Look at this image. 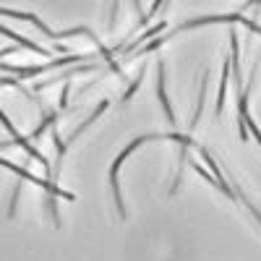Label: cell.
I'll return each mask as SVG.
<instances>
[{"label":"cell","mask_w":261,"mask_h":261,"mask_svg":"<svg viewBox=\"0 0 261 261\" xmlns=\"http://www.w3.org/2000/svg\"><path fill=\"white\" fill-rule=\"evenodd\" d=\"M151 139H162V136H154V134H146V136H139V139H134L130 141L120 154L115 157V162H113V167H110V186H113V193H115V204H118V212H120V217L125 214V209H123V199H120V188H118V170H120V165H123V160L134 151L136 146H141L144 141H151Z\"/></svg>","instance_id":"1"},{"label":"cell","mask_w":261,"mask_h":261,"mask_svg":"<svg viewBox=\"0 0 261 261\" xmlns=\"http://www.w3.org/2000/svg\"><path fill=\"white\" fill-rule=\"evenodd\" d=\"M3 167L6 170H13L16 175H21V178H27L29 183H37V186H42L47 193H53V196H63V199H73V193H68V191H60L55 183H47V180H42V178H37V175H32V172H27L24 167H16L13 162H8V160H3Z\"/></svg>","instance_id":"2"},{"label":"cell","mask_w":261,"mask_h":261,"mask_svg":"<svg viewBox=\"0 0 261 261\" xmlns=\"http://www.w3.org/2000/svg\"><path fill=\"white\" fill-rule=\"evenodd\" d=\"M3 125H6V128L11 130V134H13V141H16L18 146H24V149H27V154H32V157H34L37 162H42V165H45V170H47V172L53 170V167H50V162L45 160V154H39V151H37V149H34V146H32V144H29V141H27V139L21 136L18 130H16V128H13V123L8 120V115H3Z\"/></svg>","instance_id":"3"},{"label":"cell","mask_w":261,"mask_h":261,"mask_svg":"<svg viewBox=\"0 0 261 261\" xmlns=\"http://www.w3.org/2000/svg\"><path fill=\"white\" fill-rule=\"evenodd\" d=\"M157 94H160V102H162V110H165L167 123H175V113H172L170 99H167V89H165V65L162 63L157 65Z\"/></svg>","instance_id":"4"},{"label":"cell","mask_w":261,"mask_h":261,"mask_svg":"<svg viewBox=\"0 0 261 261\" xmlns=\"http://www.w3.org/2000/svg\"><path fill=\"white\" fill-rule=\"evenodd\" d=\"M3 16H16V18H27V21H32V24L39 29V32H45L47 37H55L58 39V32H53L45 21H39L37 16H32V13H21V11H11V8H3Z\"/></svg>","instance_id":"5"},{"label":"cell","mask_w":261,"mask_h":261,"mask_svg":"<svg viewBox=\"0 0 261 261\" xmlns=\"http://www.w3.org/2000/svg\"><path fill=\"white\" fill-rule=\"evenodd\" d=\"M199 154H201V157H204V162H206V165L212 167V172H214V178H217V183H220V191H225L227 196H232V191H230V186L225 183V175H222V170H220V167H217V162L212 160V154H209V151H206L204 146H199Z\"/></svg>","instance_id":"6"},{"label":"cell","mask_w":261,"mask_h":261,"mask_svg":"<svg viewBox=\"0 0 261 261\" xmlns=\"http://www.w3.org/2000/svg\"><path fill=\"white\" fill-rule=\"evenodd\" d=\"M227 84H230V60L222 65V84H220V97H217V115L225 110V94H227Z\"/></svg>","instance_id":"7"},{"label":"cell","mask_w":261,"mask_h":261,"mask_svg":"<svg viewBox=\"0 0 261 261\" xmlns=\"http://www.w3.org/2000/svg\"><path fill=\"white\" fill-rule=\"evenodd\" d=\"M3 34H6V37H11V39H16L18 45H24V47L34 50L37 55H47V50H45V47H39V45H34V42H29L24 34H16V32H11V29H6V27H3Z\"/></svg>","instance_id":"8"},{"label":"cell","mask_w":261,"mask_h":261,"mask_svg":"<svg viewBox=\"0 0 261 261\" xmlns=\"http://www.w3.org/2000/svg\"><path fill=\"white\" fill-rule=\"evenodd\" d=\"M102 110H107V99H102V102H99V107H94V113H92L89 118H86V120H84V123H81V125H79V128L73 130V134H71V141H73V139H76V136L81 134V130H84L86 125H92V123H94V120L99 118V113H102Z\"/></svg>","instance_id":"9"},{"label":"cell","mask_w":261,"mask_h":261,"mask_svg":"<svg viewBox=\"0 0 261 261\" xmlns=\"http://www.w3.org/2000/svg\"><path fill=\"white\" fill-rule=\"evenodd\" d=\"M162 29H165V21H162V24H157V27H151V29H146V32H144V34H141V37H139V39L134 42V45H130V47H125V55H130V53H134V50H136V47L141 45V42H146L149 37H154V34H160Z\"/></svg>","instance_id":"10"},{"label":"cell","mask_w":261,"mask_h":261,"mask_svg":"<svg viewBox=\"0 0 261 261\" xmlns=\"http://www.w3.org/2000/svg\"><path fill=\"white\" fill-rule=\"evenodd\" d=\"M204 97H206V71H204V81H201V89H199V105H196V113H193V120H191V128L199 123L201 118V107H204Z\"/></svg>","instance_id":"11"},{"label":"cell","mask_w":261,"mask_h":261,"mask_svg":"<svg viewBox=\"0 0 261 261\" xmlns=\"http://www.w3.org/2000/svg\"><path fill=\"white\" fill-rule=\"evenodd\" d=\"M55 120H58V113H47V115H45V118H42V123H39V125H37V128H34V134H32V139H34V141H37V139H39V136H42V130H45V128H47V125H53V123H55Z\"/></svg>","instance_id":"12"},{"label":"cell","mask_w":261,"mask_h":261,"mask_svg":"<svg viewBox=\"0 0 261 261\" xmlns=\"http://www.w3.org/2000/svg\"><path fill=\"white\" fill-rule=\"evenodd\" d=\"M141 79H144V65H141V71H139V76H136V81L134 84H130L128 86V89H125V94H123V102H128L130 97H134V92L139 89V86H141Z\"/></svg>","instance_id":"13"},{"label":"cell","mask_w":261,"mask_h":261,"mask_svg":"<svg viewBox=\"0 0 261 261\" xmlns=\"http://www.w3.org/2000/svg\"><path fill=\"white\" fill-rule=\"evenodd\" d=\"M246 125H248V130H251V134H253V139H256V141L261 144V130H258V128L253 125V120H251V118H246Z\"/></svg>","instance_id":"14"},{"label":"cell","mask_w":261,"mask_h":261,"mask_svg":"<svg viewBox=\"0 0 261 261\" xmlns=\"http://www.w3.org/2000/svg\"><path fill=\"white\" fill-rule=\"evenodd\" d=\"M68 92H71V86L65 84V86H63V92H60V107H65V105H68Z\"/></svg>","instance_id":"15"}]
</instances>
